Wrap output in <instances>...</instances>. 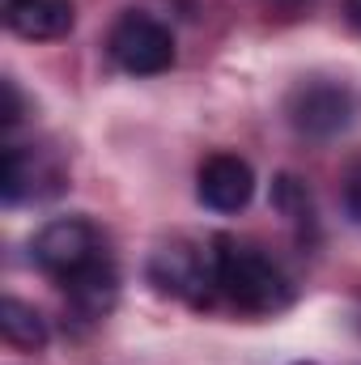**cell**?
I'll use <instances>...</instances> for the list:
<instances>
[{"instance_id": "6da1fadb", "label": "cell", "mask_w": 361, "mask_h": 365, "mask_svg": "<svg viewBox=\"0 0 361 365\" xmlns=\"http://www.w3.org/2000/svg\"><path fill=\"white\" fill-rule=\"evenodd\" d=\"M213 272H217V293L247 314H276L293 302L285 272L264 251H255L247 242L213 238Z\"/></svg>"}, {"instance_id": "5b68a950", "label": "cell", "mask_w": 361, "mask_h": 365, "mask_svg": "<svg viewBox=\"0 0 361 365\" xmlns=\"http://www.w3.org/2000/svg\"><path fill=\"white\" fill-rule=\"evenodd\" d=\"M149 280L171 293L183 297L191 306H204L217 293V272H213V251H195V247H162L149 259Z\"/></svg>"}, {"instance_id": "ba28073f", "label": "cell", "mask_w": 361, "mask_h": 365, "mask_svg": "<svg viewBox=\"0 0 361 365\" xmlns=\"http://www.w3.org/2000/svg\"><path fill=\"white\" fill-rule=\"evenodd\" d=\"M60 289L68 293V302H73L86 319H102V314H111V306H115V297H119V272H115L111 255H102L98 264H90L86 272H77L73 280H64Z\"/></svg>"}, {"instance_id": "52a82bcc", "label": "cell", "mask_w": 361, "mask_h": 365, "mask_svg": "<svg viewBox=\"0 0 361 365\" xmlns=\"http://www.w3.org/2000/svg\"><path fill=\"white\" fill-rule=\"evenodd\" d=\"M4 26L26 43H56L73 34L77 4L73 0H4Z\"/></svg>"}, {"instance_id": "9c48e42d", "label": "cell", "mask_w": 361, "mask_h": 365, "mask_svg": "<svg viewBox=\"0 0 361 365\" xmlns=\"http://www.w3.org/2000/svg\"><path fill=\"white\" fill-rule=\"evenodd\" d=\"M0 336H4V344L34 353L47 344V319L21 297H4L0 302Z\"/></svg>"}, {"instance_id": "3957f363", "label": "cell", "mask_w": 361, "mask_h": 365, "mask_svg": "<svg viewBox=\"0 0 361 365\" xmlns=\"http://www.w3.org/2000/svg\"><path fill=\"white\" fill-rule=\"evenodd\" d=\"M106 51L128 77H158L175 68V34L149 13H123L111 26Z\"/></svg>"}, {"instance_id": "30bf717a", "label": "cell", "mask_w": 361, "mask_h": 365, "mask_svg": "<svg viewBox=\"0 0 361 365\" xmlns=\"http://www.w3.org/2000/svg\"><path fill=\"white\" fill-rule=\"evenodd\" d=\"M26 170H30L26 149L4 145V153H0V200H4V204H17V200L26 195V182H30Z\"/></svg>"}, {"instance_id": "7c38bea8", "label": "cell", "mask_w": 361, "mask_h": 365, "mask_svg": "<svg viewBox=\"0 0 361 365\" xmlns=\"http://www.w3.org/2000/svg\"><path fill=\"white\" fill-rule=\"evenodd\" d=\"M21 110H26V102H21L17 81L4 77V81H0V123H4V128H17V123H21Z\"/></svg>"}, {"instance_id": "277c9868", "label": "cell", "mask_w": 361, "mask_h": 365, "mask_svg": "<svg viewBox=\"0 0 361 365\" xmlns=\"http://www.w3.org/2000/svg\"><path fill=\"white\" fill-rule=\"evenodd\" d=\"M106 251H102V238L86 217H56L47 221L34 242H30V259L51 276V280H73L77 272H86L90 264H98Z\"/></svg>"}, {"instance_id": "8fae6325", "label": "cell", "mask_w": 361, "mask_h": 365, "mask_svg": "<svg viewBox=\"0 0 361 365\" xmlns=\"http://www.w3.org/2000/svg\"><path fill=\"white\" fill-rule=\"evenodd\" d=\"M272 204L289 221H310V191H306V182H298L293 175H280L272 182Z\"/></svg>"}, {"instance_id": "4fadbf2b", "label": "cell", "mask_w": 361, "mask_h": 365, "mask_svg": "<svg viewBox=\"0 0 361 365\" xmlns=\"http://www.w3.org/2000/svg\"><path fill=\"white\" fill-rule=\"evenodd\" d=\"M345 212L361 225V158L349 166V175H345Z\"/></svg>"}, {"instance_id": "5bb4252c", "label": "cell", "mask_w": 361, "mask_h": 365, "mask_svg": "<svg viewBox=\"0 0 361 365\" xmlns=\"http://www.w3.org/2000/svg\"><path fill=\"white\" fill-rule=\"evenodd\" d=\"M345 13H349V21L361 30V0H345Z\"/></svg>"}, {"instance_id": "8992f818", "label": "cell", "mask_w": 361, "mask_h": 365, "mask_svg": "<svg viewBox=\"0 0 361 365\" xmlns=\"http://www.w3.org/2000/svg\"><path fill=\"white\" fill-rule=\"evenodd\" d=\"M195 195L213 212H225V217L243 212L251 204V195H255V170H251V162L238 158V153H213L200 166V175H195Z\"/></svg>"}, {"instance_id": "7a4b0ae2", "label": "cell", "mask_w": 361, "mask_h": 365, "mask_svg": "<svg viewBox=\"0 0 361 365\" xmlns=\"http://www.w3.org/2000/svg\"><path fill=\"white\" fill-rule=\"evenodd\" d=\"M285 115H289L293 132H302L310 140H332L361 119V93L349 81L310 77V81H298L289 90Z\"/></svg>"}]
</instances>
